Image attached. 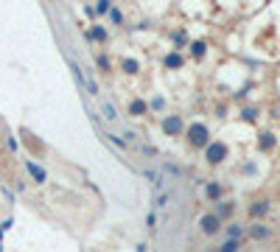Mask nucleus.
<instances>
[{
    "label": "nucleus",
    "mask_w": 280,
    "mask_h": 252,
    "mask_svg": "<svg viewBox=\"0 0 280 252\" xmlns=\"http://www.w3.org/2000/svg\"><path fill=\"white\" fill-rule=\"evenodd\" d=\"M185 135H188V143L196 146V149H207L210 146V129L205 124H190Z\"/></svg>",
    "instance_id": "nucleus-1"
},
{
    "label": "nucleus",
    "mask_w": 280,
    "mask_h": 252,
    "mask_svg": "<svg viewBox=\"0 0 280 252\" xmlns=\"http://www.w3.org/2000/svg\"><path fill=\"white\" fill-rule=\"evenodd\" d=\"M227 154H230V149H227L224 143H219V140H213L210 146L205 149V160L210 162V165H219V162L227 160Z\"/></svg>",
    "instance_id": "nucleus-2"
},
{
    "label": "nucleus",
    "mask_w": 280,
    "mask_h": 252,
    "mask_svg": "<svg viewBox=\"0 0 280 252\" xmlns=\"http://www.w3.org/2000/svg\"><path fill=\"white\" fill-rule=\"evenodd\" d=\"M163 132L166 135H182V132H188V126H185V121L179 118V115H166V121H163Z\"/></svg>",
    "instance_id": "nucleus-3"
},
{
    "label": "nucleus",
    "mask_w": 280,
    "mask_h": 252,
    "mask_svg": "<svg viewBox=\"0 0 280 252\" xmlns=\"http://www.w3.org/2000/svg\"><path fill=\"white\" fill-rule=\"evenodd\" d=\"M199 227L205 235H213V233H219V227H222V218L216 216V213H207V216H202Z\"/></svg>",
    "instance_id": "nucleus-4"
},
{
    "label": "nucleus",
    "mask_w": 280,
    "mask_h": 252,
    "mask_svg": "<svg viewBox=\"0 0 280 252\" xmlns=\"http://www.w3.org/2000/svg\"><path fill=\"white\" fill-rule=\"evenodd\" d=\"M163 65H166L168 70H179L182 65H185V56H182V54H177V51H171V54H166Z\"/></svg>",
    "instance_id": "nucleus-5"
},
{
    "label": "nucleus",
    "mask_w": 280,
    "mask_h": 252,
    "mask_svg": "<svg viewBox=\"0 0 280 252\" xmlns=\"http://www.w3.org/2000/svg\"><path fill=\"white\" fill-rule=\"evenodd\" d=\"M146 112H149V104H146L143 98H132V101H129V115H132V118H143Z\"/></svg>",
    "instance_id": "nucleus-6"
},
{
    "label": "nucleus",
    "mask_w": 280,
    "mask_h": 252,
    "mask_svg": "<svg viewBox=\"0 0 280 252\" xmlns=\"http://www.w3.org/2000/svg\"><path fill=\"white\" fill-rule=\"evenodd\" d=\"M84 39L87 42H107V28L104 25H93L87 34H84Z\"/></svg>",
    "instance_id": "nucleus-7"
},
{
    "label": "nucleus",
    "mask_w": 280,
    "mask_h": 252,
    "mask_svg": "<svg viewBox=\"0 0 280 252\" xmlns=\"http://www.w3.org/2000/svg\"><path fill=\"white\" fill-rule=\"evenodd\" d=\"M67 65H70V70H73V79H76V84L81 87V90H87V76H84V70L78 68L73 59H67Z\"/></svg>",
    "instance_id": "nucleus-8"
},
{
    "label": "nucleus",
    "mask_w": 280,
    "mask_h": 252,
    "mask_svg": "<svg viewBox=\"0 0 280 252\" xmlns=\"http://www.w3.org/2000/svg\"><path fill=\"white\" fill-rule=\"evenodd\" d=\"M25 168H28V174H31V177L37 180V182H45V180H48L45 168H42V165H37L34 160H28V162H25Z\"/></svg>",
    "instance_id": "nucleus-9"
},
{
    "label": "nucleus",
    "mask_w": 280,
    "mask_h": 252,
    "mask_svg": "<svg viewBox=\"0 0 280 252\" xmlns=\"http://www.w3.org/2000/svg\"><path fill=\"white\" fill-rule=\"evenodd\" d=\"M249 235L255 241H263V238H269V227L266 224H252V227H249Z\"/></svg>",
    "instance_id": "nucleus-10"
},
{
    "label": "nucleus",
    "mask_w": 280,
    "mask_h": 252,
    "mask_svg": "<svg viewBox=\"0 0 280 252\" xmlns=\"http://www.w3.org/2000/svg\"><path fill=\"white\" fill-rule=\"evenodd\" d=\"M101 109H104V118H107V121H118V118H121L112 101H101Z\"/></svg>",
    "instance_id": "nucleus-11"
},
{
    "label": "nucleus",
    "mask_w": 280,
    "mask_h": 252,
    "mask_svg": "<svg viewBox=\"0 0 280 252\" xmlns=\"http://www.w3.org/2000/svg\"><path fill=\"white\" fill-rule=\"evenodd\" d=\"M121 68H123V73H129V76H134V73L140 70V62H137V59H132V56H126V59L121 62Z\"/></svg>",
    "instance_id": "nucleus-12"
},
{
    "label": "nucleus",
    "mask_w": 280,
    "mask_h": 252,
    "mask_svg": "<svg viewBox=\"0 0 280 252\" xmlns=\"http://www.w3.org/2000/svg\"><path fill=\"white\" fill-rule=\"evenodd\" d=\"M205 196H207V199H219V196H222V185H219V182H207V185H205Z\"/></svg>",
    "instance_id": "nucleus-13"
},
{
    "label": "nucleus",
    "mask_w": 280,
    "mask_h": 252,
    "mask_svg": "<svg viewBox=\"0 0 280 252\" xmlns=\"http://www.w3.org/2000/svg\"><path fill=\"white\" fill-rule=\"evenodd\" d=\"M241 235H244V227H241V224H230V227H227V241H241Z\"/></svg>",
    "instance_id": "nucleus-14"
},
{
    "label": "nucleus",
    "mask_w": 280,
    "mask_h": 252,
    "mask_svg": "<svg viewBox=\"0 0 280 252\" xmlns=\"http://www.w3.org/2000/svg\"><path fill=\"white\" fill-rule=\"evenodd\" d=\"M261 149L263 151L275 149V135H272V132H263V135H261Z\"/></svg>",
    "instance_id": "nucleus-15"
},
{
    "label": "nucleus",
    "mask_w": 280,
    "mask_h": 252,
    "mask_svg": "<svg viewBox=\"0 0 280 252\" xmlns=\"http://www.w3.org/2000/svg\"><path fill=\"white\" fill-rule=\"evenodd\" d=\"M230 213H233V202H219L216 205V216L219 218H227Z\"/></svg>",
    "instance_id": "nucleus-16"
},
{
    "label": "nucleus",
    "mask_w": 280,
    "mask_h": 252,
    "mask_svg": "<svg viewBox=\"0 0 280 252\" xmlns=\"http://www.w3.org/2000/svg\"><path fill=\"white\" fill-rule=\"evenodd\" d=\"M266 210H269V202H255V205L249 207V216H252V218H258V216H263Z\"/></svg>",
    "instance_id": "nucleus-17"
},
{
    "label": "nucleus",
    "mask_w": 280,
    "mask_h": 252,
    "mask_svg": "<svg viewBox=\"0 0 280 252\" xmlns=\"http://www.w3.org/2000/svg\"><path fill=\"white\" fill-rule=\"evenodd\" d=\"M104 138L110 140L112 146H118V149H126V146H129V143H126V138H121V135H110V132H107Z\"/></svg>",
    "instance_id": "nucleus-18"
},
{
    "label": "nucleus",
    "mask_w": 280,
    "mask_h": 252,
    "mask_svg": "<svg viewBox=\"0 0 280 252\" xmlns=\"http://www.w3.org/2000/svg\"><path fill=\"white\" fill-rule=\"evenodd\" d=\"M110 12H112L110 0H98V3H95V14H98V17H104V14H110Z\"/></svg>",
    "instance_id": "nucleus-19"
},
{
    "label": "nucleus",
    "mask_w": 280,
    "mask_h": 252,
    "mask_svg": "<svg viewBox=\"0 0 280 252\" xmlns=\"http://www.w3.org/2000/svg\"><path fill=\"white\" fill-rule=\"evenodd\" d=\"M205 51H207V45H205L202 39H196V42L190 45V54H193V56H196V59H202V56H205Z\"/></svg>",
    "instance_id": "nucleus-20"
},
{
    "label": "nucleus",
    "mask_w": 280,
    "mask_h": 252,
    "mask_svg": "<svg viewBox=\"0 0 280 252\" xmlns=\"http://www.w3.org/2000/svg\"><path fill=\"white\" fill-rule=\"evenodd\" d=\"M238 250H241V241H224L219 247V252H238Z\"/></svg>",
    "instance_id": "nucleus-21"
},
{
    "label": "nucleus",
    "mask_w": 280,
    "mask_h": 252,
    "mask_svg": "<svg viewBox=\"0 0 280 252\" xmlns=\"http://www.w3.org/2000/svg\"><path fill=\"white\" fill-rule=\"evenodd\" d=\"M95 65H98V68L104 70V73H107V70H112V62H110V56H104V54H98V56H95Z\"/></svg>",
    "instance_id": "nucleus-22"
},
{
    "label": "nucleus",
    "mask_w": 280,
    "mask_h": 252,
    "mask_svg": "<svg viewBox=\"0 0 280 252\" xmlns=\"http://www.w3.org/2000/svg\"><path fill=\"white\" fill-rule=\"evenodd\" d=\"M110 20H112V23H115V25H121V23H123V12H121V9H115V6H112V12H110Z\"/></svg>",
    "instance_id": "nucleus-23"
},
{
    "label": "nucleus",
    "mask_w": 280,
    "mask_h": 252,
    "mask_svg": "<svg viewBox=\"0 0 280 252\" xmlns=\"http://www.w3.org/2000/svg\"><path fill=\"white\" fill-rule=\"evenodd\" d=\"M151 109H157V112H163V109H166V98H163V95H157V98H151Z\"/></svg>",
    "instance_id": "nucleus-24"
},
{
    "label": "nucleus",
    "mask_w": 280,
    "mask_h": 252,
    "mask_svg": "<svg viewBox=\"0 0 280 252\" xmlns=\"http://www.w3.org/2000/svg\"><path fill=\"white\" fill-rule=\"evenodd\" d=\"M168 199H171V194H157L154 207H168Z\"/></svg>",
    "instance_id": "nucleus-25"
},
{
    "label": "nucleus",
    "mask_w": 280,
    "mask_h": 252,
    "mask_svg": "<svg viewBox=\"0 0 280 252\" xmlns=\"http://www.w3.org/2000/svg\"><path fill=\"white\" fill-rule=\"evenodd\" d=\"M87 92H90V95H101L98 81H95V79H87Z\"/></svg>",
    "instance_id": "nucleus-26"
},
{
    "label": "nucleus",
    "mask_w": 280,
    "mask_h": 252,
    "mask_svg": "<svg viewBox=\"0 0 280 252\" xmlns=\"http://www.w3.org/2000/svg\"><path fill=\"white\" fill-rule=\"evenodd\" d=\"M163 168H166L168 174H182V171H179V165H174V162H166V165H163Z\"/></svg>",
    "instance_id": "nucleus-27"
},
{
    "label": "nucleus",
    "mask_w": 280,
    "mask_h": 252,
    "mask_svg": "<svg viewBox=\"0 0 280 252\" xmlns=\"http://www.w3.org/2000/svg\"><path fill=\"white\" fill-rule=\"evenodd\" d=\"M258 118V109H244V121H255Z\"/></svg>",
    "instance_id": "nucleus-28"
},
{
    "label": "nucleus",
    "mask_w": 280,
    "mask_h": 252,
    "mask_svg": "<svg viewBox=\"0 0 280 252\" xmlns=\"http://www.w3.org/2000/svg\"><path fill=\"white\" fill-rule=\"evenodd\" d=\"M146 224H149V227H154V224H157V216H154V213H149V216H146Z\"/></svg>",
    "instance_id": "nucleus-29"
},
{
    "label": "nucleus",
    "mask_w": 280,
    "mask_h": 252,
    "mask_svg": "<svg viewBox=\"0 0 280 252\" xmlns=\"http://www.w3.org/2000/svg\"><path fill=\"white\" fill-rule=\"evenodd\" d=\"M6 146H9L11 151H17V140H14V138H9V140H6Z\"/></svg>",
    "instance_id": "nucleus-30"
}]
</instances>
